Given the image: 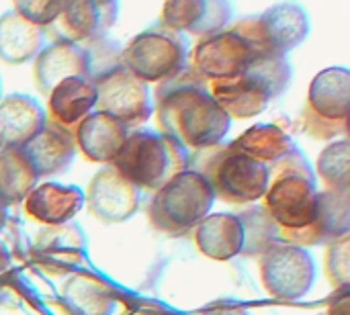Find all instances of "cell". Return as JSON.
Instances as JSON below:
<instances>
[{
  "instance_id": "cell-12",
  "label": "cell",
  "mask_w": 350,
  "mask_h": 315,
  "mask_svg": "<svg viewBox=\"0 0 350 315\" xmlns=\"http://www.w3.org/2000/svg\"><path fill=\"white\" fill-rule=\"evenodd\" d=\"M119 14L115 0H66L59 16L45 29L53 41L88 45L107 37Z\"/></svg>"
},
{
  "instance_id": "cell-20",
  "label": "cell",
  "mask_w": 350,
  "mask_h": 315,
  "mask_svg": "<svg viewBox=\"0 0 350 315\" xmlns=\"http://www.w3.org/2000/svg\"><path fill=\"white\" fill-rule=\"evenodd\" d=\"M84 207V193L72 184L43 182L25 199V213L49 228L70 223Z\"/></svg>"
},
{
  "instance_id": "cell-14",
  "label": "cell",
  "mask_w": 350,
  "mask_h": 315,
  "mask_svg": "<svg viewBox=\"0 0 350 315\" xmlns=\"http://www.w3.org/2000/svg\"><path fill=\"white\" fill-rule=\"evenodd\" d=\"M88 211L103 223H123L139 209V189L125 180L113 166L98 170L84 193Z\"/></svg>"
},
{
  "instance_id": "cell-27",
  "label": "cell",
  "mask_w": 350,
  "mask_h": 315,
  "mask_svg": "<svg viewBox=\"0 0 350 315\" xmlns=\"http://www.w3.org/2000/svg\"><path fill=\"white\" fill-rule=\"evenodd\" d=\"M84 246L86 240L80 225L66 223L43 230L35 240V254L45 260V264L55 262L64 266H74L80 264V260L84 258Z\"/></svg>"
},
{
  "instance_id": "cell-28",
  "label": "cell",
  "mask_w": 350,
  "mask_h": 315,
  "mask_svg": "<svg viewBox=\"0 0 350 315\" xmlns=\"http://www.w3.org/2000/svg\"><path fill=\"white\" fill-rule=\"evenodd\" d=\"M37 176L21 150H0V201L10 207L27 199Z\"/></svg>"
},
{
  "instance_id": "cell-24",
  "label": "cell",
  "mask_w": 350,
  "mask_h": 315,
  "mask_svg": "<svg viewBox=\"0 0 350 315\" xmlns=\"http://www.w3.org/2000/svg\"><path fill=\"white\" fill-rule=\"evenodd\" d=\"M45 47V31L31 25L14 10L0 16V59L8 66H21L37 57Z\"/></svg>"
},
{
  "instance_id": "cell-17",
  "label": "cell",
  "mask_w": 350,
  "mask_h": 315,
  "mask_svg": "<svg viewBox=\"0 0 350 315\" xmlns=\"http://www.w3.org/2000/svg\"><path fill=\"white\" fill-rule=\"evenodd\" d=\"M33 78L43 96H49V92L68 78L90 80L88 53L82 45L51 41L37 53L33 61Z\"/></svg>"
},
{
  "instance_id": "cell-19",
  "label": "cell",
  "mask_w": 350,
  "mask_h": 315,
  "mask_svg": "<svg viewBox=\"0 0 350 315\" xmlns=\"http://www.w3.org/2000/svg\"><path fill=\"white\" fill-rule=\"evenodd\" d=\"M43 107L29 94L12 92L0 98V150H23L45 125Z\"/></svg>"
},
{
  "instance_id": "cell-34",
  "label": "cell",
  "mask_w": 350,
  "mask_h": 315,
  "mask_svg": "<svg viewBox=\"0 0 350 315\" xmlns=\"http://www.w3.org/2000/svg\"><path fill=\"white\" fill-rule=\"evenodd\" d=\"M201 315H250L242 305L238 303H221L211 310H205Z\"/></svg>"
},
{
  "instance_id": "cell-35",
  "label": "cell",
  "mask_w": 350,
  "mask_h": 315,
  "mask_svg": "<svg viewBox=\"0 0 350 315\" xmlns=\"http://www.w3.org/2000/svg\"><path fill=\"white\" fill-rule=\"evenodd\" d=\"M6 269H8V252H6V248L0 244V275H2Z\"/></svg>"
},
{
  "instance_id": "cell-1",
  "label": "cell",
  "mask_w": 350,
  "mask_h": 315,
  "mask_svg": "<svg viewBox=\"0 0 350 315\" xmlns=\"http://www.w3.org/2000/svg\"><path fill=\"white\" fill-rule=\"evenodd\" d=\"M156 121L160 133L180 143L187 152L221 143L232 127V119L213 100L207 80L191 66L176 78L158 84Z\"/></svg>"
},
{
  "instance_id": "cell-25",
  "label": "cell",
  "mask_w": 350,
  "mask_h": 315,
  "mask_svg": "<svg viewBox=\"0 0 350 315\" xmlns=\"http://www.w3.org/2000/svg\"><path fill=\"white\" fill-rule=\"evenodd\" d=\"M230 143L238 152L265 164L267 168L281 162L283 158L297 150L291 135L277 123H258L246 129L240 137H236Z\"/></svg>"
},
{
  "instance_id": "cell-26",
  "label": "cell",
  "mask_w": 350,
  "mask_h": 315,
  "mask_svg": "<svg viewBox=\"0 0 350 315\" xmlns=\"http://www.w3.org/2000/svg\"><path fill=\"white\" fill-rule=\"evenodd\" d=\"M62 299L72 315H109L115 307L111 285L94 275L72 277L64 285Z\"/></svg>"
},
{
  "instance_id": "cell-29",
  "label": "cell",
  "mask_w": 350,
  "mask_h": 315,
  "mask_svg": "<svg viewBox=\"0 0 350 315\" xmlns=\"http://www.w3.org/2000/svg\"><path fill=\"white\" fill-rule=\"evenodd\" d=\"M238 217L244 228V248L240 256H262L281 242V228L269 217L265 207L246 209Z\"/></svg>"
},
{
  "instance_id": "cell-32",
  "label": "cell",
  "mask_w": 350,
  "mask_h": 315,
  "mask_svg": "<svg viewBox=\"0 0 350 315\" xmlns=\"http://www.w3.org/2000/svg\"><path fill=\"white\" fill-rule=\"evenodd\" d=\"M66 0H16L14 12L39 29H47L62 12Z\"/></svg>"
},
{
  "instance_id": "cell-21",
  "label": "cell",
  "mask_w": 350,
  "mask_h": 315,
  "mask_svg": "<svg viewBox=\"0 0 350 315\" xmlns=\"http://www.w3.org/2000/svg\"><path fill=\"white\" fill-rule=\"evenodd\" d=\"M127 133L129 131L121 123L94 111L74 129L76 150L94 164L111 166L119 156Z\"/></svg>"
},
{
  "instance_id": "cell-9",
  "label": "cell",
  "mask_w": 350,
  "mask_h": 315,
  "mask_svg": "<svg viewBox=\"0 0 350 315\" xmlns=\"http://www.w3.org/2000/svg\"><path fill=\"white\" fill-rule=\"evenodd\" d=\"M350 72L349 68H326L314 76L308 100L299 115V127L306 135L324 141H336L349 133Z\"/></svg>"
},
{
  "instance_id": "cell-8",
  "label": "cell",
  "mask_w": 350,
  "mask_h": 315,
  "mask_svg": "<svg viewBox=\"0 0 350 315\" xmlns=\"http://www.w3.org/2000/svg\"><path fill=\"white\" fill-rule=\"evenodd\" d=\"M119 64L139 82H168L189 66V49L183 35L160 23L137 33L119 55Z\"/></svg>"
},
{
  "instance_id": "cell-2",
  "label": "cell",
  "mask_w": 350,
  "mask_h": 315,
  "mask_svg": "<svg viewBox=\"0 0 350 315\" xmlns=\"http://www.w3.org/2000/svg\"><path fill=\"white\" fill-rule=\"evenodd\" d=\"M291 64L287 55H262L240 76L207 82L213 100L230 119H250L269 109L291 84Z\"/></svg>"
},
{
  "instance_id": "cell-4",
  "label": "cell",
  "mask_w": 350,
  "mask_h": 315,
  "mask_svg": "<svg viewBox=\"0 0 350 315\" xmlns=\"http://www.w3.org/2000/svg\"><path fill=\"white\" fill-rule=\"evenodd\" d=\"M262 199L265 211L281 232H297L312 223L318 187L314 170L299 150L269 166V187Z\"/></svg>"
},
{
  "instance_id": "cell-13",
  "label": "cell",
  "mask_w": 350,
  "mask_h": 315,
  "mask_svg": "<svg viewBox=\"0 0 350 315\" xmlns=\"http://www.w3.org/2000/svg\"><path fill=\"white\" fill-rule=\"evenodd\" d=\"M350 191H322L318 193L316 215L312 223L297 232H281V242L297 248L328 246L336 240L349 238Z\"/></svg>"
},
{
  "instance_id": "cell-10",
  "label": "cell",
  "mask_w": 350,
  "mask_h": 315,
  "mask_svg": "<svg viewBox=\"0 0 350 315\" xmlns=\"http://www.w3.org/2000/svg\"><path fill=\"white\" fill-rule=\"evenodd\" d=\"M90 82L96 90L94 111L115 119L127 131L137 129L154 115L148 84L131 76L121 64H115L92 76Z\"/></svg>"
},
{
  "instance_id": "cell-36",
  "label": "cell",
  "mask_w": 350,
  "mask_h": 315,
  "mask_svg": "<svg viewBox=\"0 0 350 315\" xmlns=\"http://www.w3.org/2000/svg\"><path fill=\"white\" fill-rule=\"evenodd\" d=\"M6 205L0 201V230H4V225H6V219H8V213H6Z\"/></svg>"
},
{
  "instance_id": "cell-15",
  "label": "cell",
  "mask_w": 350,
  "mask_h": 315,
  "mask_svg": "<svg viewBox=\"0 0 350 315\" xmlns=\"http://www.w3.org/2000/svg\"><path fill=\"white\" fill-rule=\"evenodd\" d=\"M258 43L275 55H287L310 35V18L304 6L283 2L250 16Z\"/></svg>"
},
{
  "instance_id": "cell-30",
  "label": "cell",
  "mask_w": 350,
  "mask_h": 315,
  "mask_svg": "<svg viewBox=\"0 0 350 315\" xmlns=\"http://www.w3.org/2000/svg\"><path fill=\"white\" fill-rule=\"evenodd\" d=\"M350 146L349 139H336L328 143L318 158V176L328 191L347 193L350 187Z\"/></svg>"
},
{
  "instance_id": "cell-37",
  "label": "cell",
  "mask_w": 350,
  "mask_h": 315,
  "mask_svg": "<svg viewBox=\"0 0 350 315\" xmlns=\"http://www.w3.org/2000/svg\"><path fill=\"white\" fill-rule=\"evenodd\" d=\"M0 98H2V82H0Z\"/></svg>"
},
{
  "instance_id": "cell-22",
  "label": "cell",
  "mask_w": 350,
  "mask_h": 315,
  "mask_svg": "<svg viewBox=\"0 0 350 315\" xmlns=\"http://www.w3.org/2000/svg\"><path fill=\"white\" fill-rule=\"evenodd\" d=\"M195 242L203 256L226 262L242 254L244 228L234 213H209L195 228Z\"/></svg>"
},
{
  "instance_id": "cell-6",
  "label": "cell",
  "mask_w": 350,
  "mask_h": 315,
  "mask_svg": "<svg viewBox=\"0 0 350 315\" xmlns=\"http://www.w3.org/2000/svg\"><path fill=\"white\" fill-rule=\"evenodd\" d=\"M213 201L207 180L187 168L154 193L148 205V219L160 234L180 238L209 215Z\"/></svg>"
},
{
  "instance_id": "cell-31",
  "label": "cell",
  "mask_w": 350,
  "mask_h": 315,
  "mask_svg": "<svg viewBox=\"0 0 350 315\" xmlns=\"http://www.w3.org/2000/svg\"><path fill=\"white\" fill-rule=\"evenodd\" d=\"M349 238L328 244L326 250V277L334 291L349 289L350 283V252Z\"/></svg>"
},
{
  "instance_id": "cell-16",
  "label": "cell",
  "mask_w": 350,
  "mask_h": 315,
  "mask_svg": "<svg viewBox=\"0 0 350 315\" xmlns=\"http://www.w3.org/2000/svg\"><path fill=\"white\" fill-rule=\"evenodd\" d=\"M232 16L234 8L226 0H170L162 6L160 25L178 35L207 37L224 31Z\"/></svg>"
},
{
  "instance_id": "cell-11",
  "label": "cell",
  "mask_w": 350,
  "mask_h": 315,
  "mask_svg": "<svg viewBox=\"0 0 350 315\" xmlns=\"http://www.w3.org/2000/svg\"><path fill=\"white\" fill-rule=\"evenodd\" d=\"M260 279L267 293L275 299H301L316 281L314 256L306 248L279 242L260 256Z\"/></svg>"
},
{
  "instance_id": "cell-18",
  "label": "cell",
  "mask_w": 350,
  "mask_h": 315,
  "mask_svg": "<svg viewBox=\"0 0 350 315\" xmlns=\"http://www.w3.org/2000/svg\"><path fill=\"white\" fill-rule=\"evenodd\" d=\"M31 164L37 180L62 174L70 168L76 156L74 131L59 127L53 121H45L43 129L21 150Z\"/></svg>"
},
{
  "instance_id": "cell-23",
  "label": "cell",
  "mask_w": 350,
  "mask_h": 315,
  "mask_svg": "<svg viewBox=\"0 0 350 315\" xmlns=\"http://www.w3.org/2000/svg\"><path fill=\"white\" fill-rule=\"evenodd\" d=\"M96 90L88 78H68L47 96L49 121L74 131L90 113H94Z\"/></svg>"
},
{
  "instance_id": "cell-3",
  "label": "cell",
  "mask_w": 350,
  "mask_h": 315,
  "mask_svg": "<svg viewBox=\"0 0 350 315\" xmlns=\"http://www.w3.org/2000/svg\"><path fill=\"white\" fill-rule=\"evenodd\" d=\"M189 170L199 172L215 199L230 205H248L265 197L269 187V168L232 143H217L189 154Z\"/></svg>"
},
{
  "instance_id": "cell-7",
  "label": "cell",
  "mask_w": 350,
  "mask_h": 315,
  "mask_svg": "<svg viewBox=\"0 0 350 315\" xmlns=\"http://www.w3.org/2000/svg\"><path fill=\"white\" fill-rule=\"evenodd\" d=\"M269 53L256 39L250 16L236 20L232 27L201 37L191 53V68L207 82L230 80L240 76L252 61Z\"/></svg>"
},
{
  "instance_id": "cell-5",
  "label": "cell",
  "mask_w": 350,
  "mask_h": 315,
  "mask_svg": "<svg viewBox=\"0 0 350 315\" xmlns=\"http://www.w3.org/2000/svg\"><path fill=\"white\" fill-rule=\"evenodd\" d=\"M189 152L174 139L152 129H133L111 164L135 189L158 191L187 170Z\"/></svg>"
},
{
  "instance_id": "cell-33",
  "label": "cell",
  "mask_w": 350,
  "mask_h": 315,
  "mask_svg": "<svg viewBox=\"0 0 350 315\" xmlns=\"http://www.w3.org/2000/svg\"><path fill=\"white\" fill-rule=\"evenodd\" d=\"M350 314V297L349 289H340L336 291L334 299L328 305V314L326 315H349Z\"/></svg>"
}]
</instances>
